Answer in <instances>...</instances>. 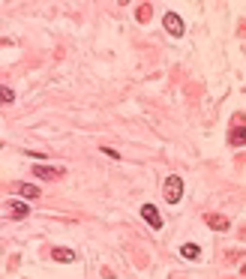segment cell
I'll list each match as a JSON object with an SVG mask.
<instances>
[{
  "mask_svg": "<svg viewBox=\"0 0 246 279\" xmlns=\"http://www.w3.org/2000/svg\"><path fill=\"white\" fill-rule=\"evenodd\" d=\"M183 198V180L177 177V174H171V177L165 180V201L168 204H177Z\"/></svg>",
  "mask_w": 246,
  "mask_h": 279,
  "instance_id": "1",
  "label": "cell"
},
{
  "mask_svg": "<svg viewBox=\"0 0 246 279\" xmlns=\"http://www.w3.org/2000/svg\"><path fill=\"white\" fill-rule=\"evenodd\" d=\"M162 24H165V30L171 33V36H183V18L177 12H165L162 15Z\"/></svg>",
  "mask_w": 246,
  "mask_h": 279,
  "instance_id": "2",
  "label": "cell"
},
{
  "mask_svg": "<svg viewBox=\"0 0 246 279\" xmlns=\"http://www.w3.org/2000/svg\"><path fill=\"white\" fill-rule=\"evenodd\" d=\"M228 144H231V147H243V144H246V126H243V117H237V126L228 132Z\"/></svg>",
  "mask_w": 246,
  "mask_h": 279,
  "instance_id": "3",
  "label": "cell"
},
{
  "mask_svg": "<svg viewBox=\"0 0 246 279\" xmlns=\"http://www.w3.org/2000/svg\"><path fill=\"white\" fill-rule=\"evenodd\" d=\"M33 174H36L39 180H57V177H63V168H51V165H33Z\"/></svg>",
  "mask_w": 246,
  "mask_h": 279,
  "instance_id": "4",
  "label": "cell"
},
{
  "mask_svg": "<svg viewBox=\"0 0 246 279\" xmlns=\"http://www.w3.org/2000/svg\"><path fill=\"white\" fill-rule=\"evenodd\" d=\"M204 222H207L213 231H228V228H231V219L222 216V213H207V216H204Z\"/></svg>",
  "mask_w": 246,
  "mask_h": 279,
  "instance_id": "5",
  "label": "cell"
},
{
  "mask_svg": "<svg viewBox=\"0 0 246 279\" xmlns=\"http://www.w3.org/2000/svg\"><path fill=\"white\" fill-rule=\"evenodd\" d=\"M141 216L147 219V225H150V228H156V231L162 228V216H159V210H156L153 204H144V207H141Z\"/></svg>",
  "mask_w": 246,
  "mask_h": 279,
  "instance_id": "6",
  "label": "cell"
},
{
  "mask_svg": "<svg viewBox=\"0 0 246 279\" xmlns=\"http://www.w3.org/2000/svg\"><path fill=\"white\" fill-rule=\"evenodd\" d=\"M30 213V207H27V201H12L9 204V216L15 219V222H18V219H24Z\"/></svg>",
  "mask_w": 246,
  "mask_h": 279,
  "instance_id": "7",
  "label": "cell"
},
{
  "mask_svg": "<svg viewBox=\"0 0 246 279\" xmlns=\"http://www.w3.org/2000/svg\"><path fill=\"white\" fill-rule=\"evenodd\" d=\"M180 255H183L186 261H198V258H201L198 243H183V246H180Z\"/></svg>",
  "mask_w": 246,
  "mask_h": 279,
  "instance_id": "8",
  "label": "cell"
},
{
  "mask_svg": "<svg viewBox=\"0 0 246 279\" xmlns=\"http://www.w3.org/2000/svg\"><path fill=\"white\" fill-rule=\"evenodd\" d=\"M18 192L24 198H36L39 195V186H33V183H18Z\"/></svg>",
  "mask_w": 246,
  "mask_h": 279,
  "instance_id": "9",
  "label": "cell"
},
{
  "mask_svg": "<svg viewBox=\"0 0 246 279\" xmlns=\"http://www.w3.org/2000/svg\"><path fill=\"white\" fill-rule=\"evenodd\" d=\"M51 258H54V261H72V258H75V252H72V249H60V246H57L54 252H51Z\"/></svg>",
  "mask_w": 246,
  "mask_h": 279,
  "instance_id": "10",
  "label": "cell"
},
{
  "mask_svg": "<svg viewBox=\"0 0 246 279\" xmlns=\"http://www.w3.org/2000/svg\"><path fill=\"white\" fill-rule=\"evenodd\" d=\"M150 18V6H138V21H147Z\"/></svg>",
  "mask_w": 246,
  "mask_h": 279,
  "instance_id": "11",
  "label": "cell"
},
{
  "mask_svg": "<svg viewBox=\"0 0 246 279\" xmlns=\"http://www.w3.org/2000/svg\"><path fill=\"white\" fill-rule=\"evenodd\" d=\"M12 99H15V93L9 90V87H3V102H12Z\"/></svg>",
  "mask_w": 246,
  "mask_h": 279,
  "instance_id": "12",
  "label": "cell"
},
{
  "mask_svg": "<svg viewBox=\"0 0 246 279\" xmlns=\"http://www.w3.org/2000/svg\"><path fill=\"white\" fill-rule=\"evenodd\" d=\"M102 153H105V156H111V159H120L117 150H111V147H102Z\"/></svg>",
  "mask_w": 246,
  "mask_h": 279,
  "instance_id": "13",
  "label": "cell"
},
{
  "mask_svg": "<svg viewBox=\"0 0 246 279\" xmlns=\"http://www.w3.org/2000/svg\"><path fill=\"white\" fill-rule=\"evenodd\" d=\"M243 276H246V264H243Z\"/></svg>",
  "mask_w": 246,
  "mask_h": 279,
  "instance_id": "14",
  "label": "cell"
}]
</instances>
